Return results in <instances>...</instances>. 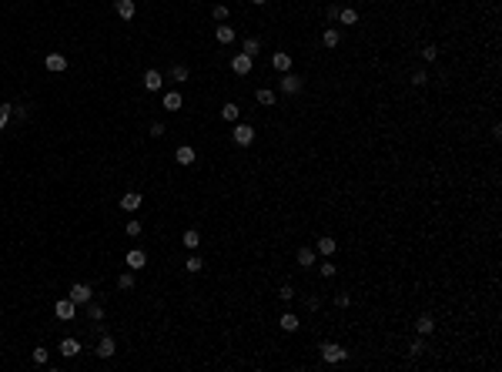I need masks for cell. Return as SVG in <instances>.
<instances>
[{
    "label": "cell",
    "mask_w": 502,
    "mask_h": 372,
    "mask_svg": "<svg viewBox=\"0 0 502 372\" xmlns=\"http://www.w3.org/2000/svg\"><path fill=\"white\" fill-rule=\"evenodd\" d=\"M181 242H184V248H198L201 245V232L198 228H188V232L181 235Z\"/></svg>",
    "instance_id": "cell-19"
},
{
    "label": "cell",
    "mask_w": 502,
    "mask_h": 372,
    "mask_svg": "<svg viewBox=\"0 0 502 372\" xmlns=\"http://www.w3.org/2000/svg\"><path fill=\"white\" fill-rule=\"evenodd\" d=\"M221 118L224 121H241V107L238 104H231V101H228V104L221 107Z\"/></svg>",
    "instance_id": "cell-25"
},
{
    "label": "cell",
    "mask_w": 502,
    "mask_h": 372,
    "mask_svg": "<svg viewBox=\"0 0 502 372\" xmlns=\"http://www.w3.org/2000/svg\"><path fill=\"white\" fill-rule=\"evenodd\" d=\"M251 4H268V0H251Z\"/></svg>",
    "instance_id": "cell-46"
},
{
    "label": "cell",
    "mask_w": 502,
    "mask_h": 372,
    "mask_svg": "<svg viewBox=\"0 0 502 372\" xmlns=\"http://www.w3.org/2000/svg\"><path fill=\"white\" fill-rule=\"evenodd\" d=\"M278 299H281V302H291V299H295V285H288V282H285V285L278 289Z\"/></svg>",
    "instance_id": "cell-36"
},
{
    "label": "cell",
    "mask_w": 502,
    "mask_h": 372,
    "mask_svg": "<svg viewBox=\"0 0 502 372\" xmlns=\"http://www.w3.org/2000/svg\"><path fill=\"white\" fill-rule=\"evenodd\" d=\"M315 259H318V251L311 248V245H305V248L295 251V262H298L302 268H311V265H315Z\"/></svg>",
    "instance_id": "cell-9"
},
{
    "label": "cell",
    "mask_w": 502,
    "mask_h": 372,
    "mask_svg": "<svg viewBox=\"0 0 502 372\" xmlns=\"http://www.w3.org/2000/svg\"><path fill=\"white\" fill-rule=\"evenodd\" d=\"M114 10H117L121 20H134V14H137L134 0H117V4H114Z\"/></svg>",
    "instance_id": "cell-13"
},
{
    "label": "cell",
    "mask_w": 502,
    "mask_h": 372,
    "mask_svg": "<svg viewBox=\"0 0 502 372\" xmlns=\"http://www.w3.org/2000/svg\"><path fill=\"white\" fill-rule=\"evenodd\" d=\"M7 121H10V104H0V131L7 128Z\"/></svg>",
    "instance_id": "cell-42"
},
{
    "label": "cell",
    "mask_w": 502,
    "mask_h": 372,
    "mask_svg": "<svg viewBox=\"0 0 502 372\" xmlns=\"http://www.w3.org/2000/svg\"><path fill=\"white\" fill-rule=\"evenodd\" d=\"M251 64H255V57H248V54H234V57H231V71L241 74V77H245V74H251Z\"/></svg>",
    "instance_id": "cell-6"
},
{
    "label": "cell",
    "mask_w": 502,
    "mask_h": 372,
    "mask_svg": "<svg viewBox=\"0 0 502 372\" xmlns=\"http://www.w3.org/2000/svg\"><path fill=\"white\" fill-rule=\"evenodd\" d=\"M211 17H215L218 24H224V20H228V7H224V4H215V7H211Z\"/></svg>",
    "instance_id": "cell-33"
},
{
    "label": "cell",
    "mask_w": 502,
    "mask_h": 372,
    "mask_svg": "<svg viewBox=\"0 0 502 372\" xmlns=\"http://www.w3.org/2000/svg\"><path fill=\"white\" fill-rule=\"evenodd\" d=\"M258 50H261V41H258V37H245V44H241V54L255 57Z\"/></svg>",
    "instance_id": "cell-26"
},
{
    "label": "cell",
    "mask_w": 502,
    "mask_h": 372,
    "mask_svg": "<svg viewBox=\"0 0 502 372\" xmlns=\"http://www.w3.org/2000/svg\"><path fill=\"white\" fill-rule=\"evenodd\" d=\"M174 161L188 168V164H194V161H198V154H194V148H191V145H181V148L174 151Z\"/></svg>",
    "instance_id": "cell-10"
},
{
    "label": "cell",
    "mask_w": 502,
    "mask_h": 372,
    "mask_svg": "<svg viewBox=\"0 0 502 372\" xmlns=\"http://www.w3.org/2000/svg\"><path fill=\"white\" fill-rule=\"evenodd\" d=\"M44 67L54 71V74H61V71H67V57L64 54H47L44 57Z\"/></svg>",
    "instance_id": "cell-11"
},
{
    "label": "cell",
    "mask_w": 502,
    "mask_h": 372,
    "mask_svg": "<svg viewBox=\"0 0 502 372\" xmlns=\"http://www.w3.org/2000/svg\"><path fill=\"white\" fill-rule=\"evenodd\" d=\"M345 359H348V349H342L338 342H321V362L338 365V362H345Z\"/></svg>",
    "instance_id": "cell-1"
},
{
    "label": "cell",
    "mask_w": 502,
    "mask_h": 372,
    "mask_svg": "<svg viewBox=\"0 0 502 372\" xmlns=\"http://www.w3.org/2000/svg\"><path fill=\"white\" fill-rule=\"evenodd\" d=\"M335 245H338V242H335V238H328V235H325V238H318V242H315V251H321V255H325V259H328V255H332V251H335Z\"/></svg>",
    "instance_id": "cell-24"
},
{
    "label": "cell",
    "mask_w": 502,
    "mask_h": 372,
    "mask_svg": "<svg viewBox=\"0 0 502 372\" xmlns=\"http://www.w3.org/2000/svg\"><path fill=\"white\" fill-rule=\"evenodd\" d=\"M54 316L61 319V322H71V319L77 316V302H74L71 295H67V299H57L54 302Z\"/></svg>",
    "instance_id": "cell-2"
},
{
    "label": "cell",
    "mask_w": 502,
    "mask_h": 372,
    "mask_svg": "<svg viewBox=\"0 0 502 372\" xmlns=\"http://www.w3.org/2000/svg\"><path fill=\"white\" fill-rule=\"evenodd\" d=\"M338 14H342V7H338V4H328V7H325V17H328V20H338Z\"/></svg>",
    "instance_id": "cell-43"
},
{
    "label": "cell",
    "mask_w": 502,
    "mask_h": 372,
    "mask_svg": "<svg viewBox=\"0 0 502 372\" xmlns=\"http://www.w3.org/2000/svg\"><path fill=\"white\" fill-rule=\"evenodd\" d=\"M84 308H87V319H91V322H101V319H104V305H101V302H94V299H91Z\"/></svg>",
    "instance_id": "cell-23"
},
{
    "label": "cell",
    "mask_w": 502,
    "mask_h": 372,
    "mask_svg": "<svg viewBox=\"0 0 502 372\" xmlns=\"http://www.w3.org/2000/svg\"><path fill=\"white\" fill-rule=\"evenodd\" d=\"M171 81H174V84H184V81H188V67H184V64H174V67H171Z\"/></svg>",
    "instance_id": "cell-29"
},
{
    "label": "cell",
    "mask_w": 502,
    "mask_h": 372,
    "mask_svg": "<svg viewBox=\"0 0 502 372\" xmlns=\"http://www.w3.org/2000/svg\"><path fill=\"white\" fill-rule=\"evenodd\" d=\"M298 325H302V322H298L295 312H285V316H281V329H285V332H298Z\"/></svg>",
    "instance_id": "cell-27"
},
{
    "label": "cell",
    "mask_w": 502,
    "mask_h": 372,
    "mask_svg": "<svg viewBox=\"0 0 502 372\" xmlns=\"http://www.w3.org/2000/svg\"><path fill=\"white\" fill-rule=\"evenodd\" d=\"M338 20H342L345 27H351V24H359V10H351V7H342V14H338Z\"/></svg>",
    "instance_id": "cell-28"
},
{
    "label": "cell",
    "mask_w": 502,
    "mask_h": 372,
    "mask_svg": "<svg viewBox=\"0 0 502 372\" xmlns=\"http://www.w3.org/2000/svg\"><path fill=\"white\" fill-rule=\"evenodd\" d=\"M231 141L238 148H248L251 141H255V128L251 124H241V121H234V131H231Z\"/></svg>",
    "instance_id": "cell-3"
},
{
    "label": "cell",
    "mask_w": 502,
    "mask_h": 372,
    "mask_svg": "<svg viewBox=\"0 0 502 372\" xmlns=\"http://www.w3.org/2000/svg\"><path fill=\"white\" fill-rule=\"evenodd\" d=\"M117 289L121 292H128V289H134V272H124V275L117 278Z\"/></svg>",
    "instance_id": "cell-32"
},
{
    "label": "cell",
    "mask_w": 502,
    "mask_h": 372,
    "mask_svg": "<svg viewBox=\"0 0 502 372\" xmlns=\"http://www.w3.org/2000/svg\"><path fill=\"white\" fill-rule=\"evenodd\" d=\"M318 295H305V308H308V312H318Z\"/></svg>",
    "instance_id": "cell-41"
},
{
    "label": "cell",
    "mask_w": 502,
    "mask_h": 372,
    "mask_svg": "<svg viewBox=\"0 0 502 372\" xmlns=\"http://www.w3.org/2000/svg\"><path fill=\"white\" fill-rule=\"evenodd\" d=\"M184 268H188V272H191V275H194V272H201V268H204V262H201L198 255H191V259H188V265H184Z\"/></svg>",
    "instance_id": "cell-39"
},
{
    "label": "cell",
    "mask_w": 502,
    "mask_h": 372,
    "mask_svg": "<svg viewBox=\"0 0 502 372\" xmlns=\"http://www.w3.org/2000/svg\"><path fill=\"white\" fill-rule=\"evenodd\" d=\"M335 272H338V265H335V262H321V278H335Z\"/></svg>",
    "instance_id": "cell-37"
},
{
    "label": "cell",
    "mask_w": 502,
    "mask_h": 372,
    "mask_svg": "<svg viewBox=\"0 0 502 372\" xmlns=\"http://www.w3.org/2000/svg\"><path fill=\"white\" fill-rule=\"evenodd\" d=\"M258 104H261V107H275V91H271V88H258Z\"/></svg>",
    "instance_id": "cell-22"
},
{
    "label": "cell",
    "mask_w": 502,
    "mask_h": 372,
    "mask_svg": "<svg viewBox=\"0 0 502 372\" xmlns=\"http://www.w3.org/2000/svg\"><path fill=\"white\" fill-rule=\"evenodd\" d=\"M27 114H31V107H27V104H10V118H17V121H27Z\"/></svg>",
    "instance_id": "cell-31"
},
{
    "label": "cell",
    "mask_w": 502,
    "mask_h": 372,
    "mask_svg": "<svg viewBox=\"0 0 502 372\" xmlns=\"http://www.w3.org/2000/svg\"><path fill=\"white\" fill-rule=\"evenodd\" d=\"M338 41H342V34L335 31V27H325V31H321V44H325V47H338Z\"/></svg>",
    "instance_id": "cell-18"
},
{
    "label": "cell",
    "mask_w": 502,
    "mask_h": 372,
    "mask_svg": "<svg viewBox=\"0 0 502 372\" xmlns=\"http://www.w3.org/2000/svg\"><path fill=\"white\" fill-rule=\"evenodd\" d=\"M124 232H128V235H131V238H137V235H141V232H144V225H141V221H137V218H131V221H128V225H124Z\"/></svg>",
    "instance_id": "cell-34"
},
{
    "label": "cell",
    "mask_w": 502,
    "mask_h": 372,
    "mask_svg": "<svg viewBox=\"0 0 502 372\" xmlns=\"http://www.w3.org/2000/svg\"><path fill=\"white\" fill-rule=\"evenodd\" d=\"M67 295H71L77 305H87V302L94 299V289H91L87 282H77V285H71V292H67Z\"/></svg>",
    "instance_id": "cell-4"
},
{
    "label": "cell",
    "mask_w": 502,
    "mask_h": 372,
    "mask_svg": "<svg viewBox=\"0 0 502 372\" xmlns=\"http://www.w3.org/2000/svg\"><path fill=\"white\" fill-rule=\"evenodd\" d=\"M234 37H238V34H234V27H228V24H218V27H215V41H218V44H231Z\"/></svg>",
    "instance_id": "cell-14"
},
{
    "label": "cell",
    "mask_w": 502,
    "mask_h": 372,
    "mask_svg": "<svg viewBox=\"0 0 502 372\" xmlns=\"http://www.w3.org/2000/svg\"><path fill=\"white\" fill-rule=\"evenodd\" d=\"M161 81H164L161 71H147V74H144V88H147V91H161Z\"/></svg>",
    "instance_id": "cell-20"
},
{
    "label": "cell",
    "mask_w": 502,
    "mask_h": 372,
    "mask_svg": "<svg viewBox=\"0 0 502 372\" xmlns=\"http://www.w3.org/2000/svg\"><path fill=\"white\" fill-rule=\"evenodd\" d=\"M181 104H184V97L178 91H167L164 94V111H181Z\"/></svg>",
    "instance_id": "cell-17"
},
{
    "label": "cell",
    "mask_w": 502,
    "mask_h": 372,
    "mask_svg": "<svg viewBox=\"0 0 502 372\" xmlns=\"http://www.w3.org/2000/svg\"><path fill=\"white\" fill-rule=\"evenodd\" d=\"M422 352H425V335H419V339L408 346V356H422Z\"/></svg>",
    "instance_id": "cell-35"
},
{
    "label": "cell",
    "mask_w": 502,
    "mask_h": 372,
    "mask_svg": "<svg viewBox=\"0 0 502 372\" xmlns=\"http://www.w3.org/2000/svg\"><path fill=\"white\" fill-rule=\"evenodd\" d=\"M271 64H275V71L288 74V71H291V54H285V50H278V54L271 57Z\"/></svg>",
    "instance_id": "cell-16"
},
{
    "label": "cell",
    "mask_w": 502,
    "mask_h": 372,
    "mask_svg": "<svg viewBox=\"0 0 502 372\" xmlns=\"http://www.w3.org/2000/svg\"><path fill=\"white\" fill-rule=\"evenodd\" d=\"M144 205V194L141 191H128V194H121V208L124 211H137Z\"/></svg>",
    "instance_id": "cell-8"
},
{
    "label": "cell",
    "mask_w": 502,
    "mask_h": 372,
    "mask_svg": "<svg viewBox=\"0 0 502 372\" xmlns=\"http://www.w3.org/2000/svg\"><path fill=\"white\" fill-rule=\"evenodd\" d=\"M114 352H117L114 339H111V335H101V342H97V349H94V356H97V359H111Z\"/></svg>",
    "instance_id": "cell-7"
},
{
    "label": "cell",
    "mask_w": 502,
    "mask_h": 372,
    "mask_svg": "<svg viewBox=\"0 0 502 372\" xmlns=\"http://www.w3.org/2000/svg\"><path fill=\"white\" fill-rule=\"evenodd\" d=\"M164 134H167V128H164L161 121H154V124H151V138H164Z\"/></svg>",
    "instance_id": "cell-44"
},
{
    "label": "cell",
    "mask_w": 502,
    "mask_h": 372,
    "mask_svg": "<svg viewBox=\"0 0 502 372\" xmlns=\"http://www.w3.org/2000/svg\"><path fill=\"white\" fill-rule=\"evenodd\" d=\"M278 88H281V94H298V91H302V77H298V74H281V81H278Z\"/></svg>",
    "instance_id": "cell-5"
},
{
    "label": "cell",
    "mask_w": 502,
    "mask_h": 372,
    "mask_svg": "<svg viewBox=\"0 0 502 372\" xmlns=\"http://www.w3.org/2000/svg\"><path fill=\"white\" fill-rule=\"evenodd\" d=\"M124 262H128V268H134V272H137V268H144V265H147V255H144L141 248H131L128 255H124Z\"/></svg>",
    "instance_id": "cell-12"
},
{
    "label": "cell",
    "mask_w": 502,
    "mask_h": 372,
    "mask_svg": "<svg viewBox=\"0 0 502 372\" xmlns=\"http://www.w3.org/2000/svg\"><path fill=\"white\" fill-rule=\"evenodd\" d=\"M422 57H425V61L432 64V61L438 57V47H435V44H425V47H422Z\"/></svg>",
    "instance_id": "cell-40"
},
{
    "label": "cell",
    "mask_w": 502,
    "mask_h": 372,
    "mask_svg": "<svg viewBox=\"0 0 502 372\" xmlns=\"http://www.w3.org/2000/svg\"><path fill=\"white\" fill-rule=\"evenodd\" d=\"M415 332H419V335H432V332H435V319L432 316H419L415 319Z\"/></svg>",
    "instance_id": "cell-15"
},
{
    "label": "cell",
    "mask_w": 502,
    "mask_h": 372,
    "mask_svg": "<svg viewBox=\"0 0 502 372\" xmlns=\"http://www.w3.org/2000/svg\"><path fill=\"white\" fill-rule=\"evenodd\" d=\"M47 359H50V352H47L44 346H37V349H34V362H37V365H44Z\"/></svg>",
    "instance_id": "cell-38"
},
{
    "label": "cell",
    "mask_w": 502,
    "mask_h": 372,
    "mask_svg": "<svg viewBox=\"0 0 502 372\" xmlns=\"http://www.w3.org/2000/svg\"><path fill=\"white\" fill-rule=\"evenodd\" d=\"M77 352H80V342H77V339H64V342H61V356L74 359Z\"/></svg>",
    "instance_id": "cell-21"
},
{
    "label": "cell",
    "mask_w": 502,
    "mask_h": 372,
    "mask_svg": "<svg viewBox=\"0 0 502 372\" xmlns=\"http://www.w3.org/2000/svg\"><path fill=\"white\" fill-rule=\"evenodd\" d=\"M408 81H412V88H425V84H429V74L419 67V71H412V77H408Z\"/></svg>",
    "instance_id": "cell-30"
},
{
    "label": "cell",
    "mask_w": 502,
    "mask_h": 372,
    "mask_svg": "<svg viewBox=\"0 0 502 372\" xmlns=\"http://www.w3.org/2000/svg\"><path fill=\"white\" fill-rule=\"evenodd\" d=\"M335 305H338V308H348L351 305V295H335Z\"/></svg>",
    "instance_id": "cell-45"
}]
</instances>
